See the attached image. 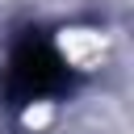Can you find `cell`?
I'll use <instances>...</instances> for the list:
<instances>
[{
    "mask_svg": "<svg viewBox=\"0 0 134 134\" xmlns=\"http://www.w3.org/2000/svg\"><path fill=\"white\" fill-rule=\"evenodd\" d=\"M63 59L67 63H75V67H96L100 63V54H105V38L96 34V29H67L63 34Z\"/></svg>",
    "mask_w": 134,
    "mask_h": 134,
    "instance_id": "6da1fadb",
    "label": "cell"
}]
</instances>
